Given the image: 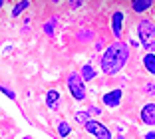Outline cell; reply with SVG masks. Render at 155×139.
Here are the masks:
<instances>
[{
    "mask_svg": "<svg viewBox=\"0 0 155 139\" xmlns=\"http://www.w3.org/2000/svg\"><path fill=\"white\" fill-rule=\"evenodd\" d=\"M90 113H96V115H100L101 109H100V108H96V105H91V108H90Z\"/></svg>",
    "mask_w": 155,
    "mask_h": 139,
    "instance_id": "cell-18",
    "label": "cell"
},
{
    "mask_svg": "<svg viewBox=\"0 0 155 139\" xmlns=\"http://www.w3.org/2000/svg\"><path fill=\"white\" fill-rule=\"evenodd\" d=\"M2 6H4V0H0V10H2Z\"/></svg>",
    "mask_w": 155,
    "mask_h": 139,
    "instance_id": "cell-20",
    "label": "cell"
},
{
    "mask_svg": "<svg viewBox=\"0 0 155 139\" xmlns=\"http://www.w3.org/2000/svg\"><path fill=\"white\" fill-rule=\"evenodd\" d=\"M84 4V0H70V6L72 8H78V6H82Z\"/></svg>",
    "mask_w": 155,
    "mask_h": 139,
    "instance_id": "cell-17",
    "label": "cell"
},
{
    "mask_svg": "<svg viewBox=\"0 0 155 139\" xmlns=\"http://www.w3.org/2000/svg\"><path fill=\"white\" fill-rule=\"evenodd\" d=\"M143 88H145L143 91H145L147 95H155V84H145Z\"/></svg>",
    "mask_w": 155,
    "mask_h": 139,
    "instance_id": "cell-16",
    "label": "cell"
},
{
    "mask_svg": "<svg viewBox=\"0 0 155 139\" xmlns=\"http://www.w3.org/2000/svg\"><path fill=\"white\" fill-rule=\"evenodd\" d=\"M153 6V0H131V10L135 14H143Z\"/></svg>",
    "mask_w": 155,
    "mask_h": 139,
    "instance_id": "cell-8",
    "label": "cell"
},
{
    "mask_svg": "<svg viewBox=\"0 0 155 139\" xmlns=\"http://www.w3.org/2000/svg\"><path fill=\"white\" fill-rule=\"evenodd\" d=\"M68 88H70V94L74 95V99H78V101L86 99L87 91H86V85H84V80L80 78V74L72 72L68 76Z\"/></svg>",
    "mask_w": 155,
    "mask_h": 139,
    "instance_id": "cell-3",
    "label": "cell"
},
{
    "mask_svg": "<svg viewBox=\"0 0 155 139\" xmlns=\"http://www.w3.org/2000/svg\"><path fill=\"white\" fill-rule=\"evenodd\" d=\"M129 58V46L125 42H114L111 46H107L101 56V70L107 76H114L121 70Z\"/></svg>",
    "mask_w": 155,
    "mask_h": 139,
    "instance_id": "cell-1",
    "label": "cell"
},
{
    "mask_svg": "<svg viewBox=\"0 0 155 139\" xmlns=\"http://www.w3.org/2000/svg\"><path fill=\"white\" fill-rule=\"evenodd\" d=\"M121 26H123V12L121 10H115L114 16H111V30H114L115 38L121 36Z\"/></svg>",
    "mask_w": 155,
    "mask_h": 139,
    "instance_id": "cell-7",
    "label": "cell"
},
{
    "mask_svg": "<svg viewBox=\"0 0 155 139\" xmlns=\"http://www.w3.org/2000/svg\"><path fill=\"white\" fill-rule=\"evenodd\" d=\"M104 103L107 105V108H117L119 101H121V90H111L107 91V94H104Z\"/></svg>",
    "mask_w": 155,
    "mask_h": 139,
    "instance_id": "cell-6",
    "label": "cell"
},
{
    "mask_svg": "<svg viewBox=\"0 0 155 139\" xmlns=\"http://www.w3.org/2000/svg\"><path fill=\"white\" fill-rule=\"evenodd\" d=\"M86 129H87V133H91L94 137H97V139H114L111 137V133H110V129L104 125V123H100V121H96V119H90L86 123Z\"/></svg>",
    "mask_w": 155,
    "mask_h": 139,
    "instance_id": "cell-4",
    "label": "cell"
},
{
    "mask_svg": "<svg viewBox=\"0 0 155 139\" xmlns=\"http://www.w3.org/2000/svg\"><path fill=\"white\" fill-rule=\"evenodd\" d=\"M28 6H30V2H28V0H20L18 4L12 8V16H14V18H16V16H20V14H22L24 10L28 8Z\"/></svg>",
    "mask_w": 155,
    "mask_h": 139,
    "instance_id": "cell-12",
    "label": "cell"
},
{
    "mask_svg": "<svg viewBox=\"0 0 155 139\" xmlns=\"http://www.w3.org/2000/svg\"><path fill=\"white\" fill-rule=\"evenodd\" d=\"M139 117H141V121L145 123V125H155V103H145L141 109V113H139Z\"/></svg>",
    "mask_w": 155,
    "mask_h": 139,
    "instance_id": "cell-5",
    "label": "cell"
},
{
    "mask_svg": "<svg viewBox=\"0 0 155 139\" xmlns=\"http://www.w3.org/2000/svg\"><path fill=\"white\" fill-rule=\"evenodd\" d=\"M0 91H2L4 95H8L10 99H16V94H14L12 90H8V88H4V85H0Z\"/></svg>",
    "mask_w": 155,
    "mask_h": 139,
    "instance_id": "cell-15",
    "label": "cell"
},
{
    "mask_svg": "<svg viewBox=\"0 0 155 139\" xmlns=\"http://www.w3.org/2000/svg\"><path fill=\"white\" fill-rule=\"evenodd\" d=\"M145 139H155V131H149V133L145 135Z\"/></svg>",
    "mask_w": 155,
    "mask_h": 139,
    "instance_id": "cell-19",
    "label": "cell"
},
{
    "mask_svg": "<svg viewBox=\"0 0 155 139\" xmlns=\"http://www.w3.org/2000/svg\"><path fill=\"white\" fill-rule=\"evenodd\" d=\"M70 131H72V129H70V125L66 123V121H62V123L58 125V133L62 135V137H68V135H70Z\"/></svg>",
    "mask_w": 155,
    "mask_h": 139,
    "instance_id": "cell-14",
    "label": "cell"
},
{
    "mask_svg": "<svg viewBox=\"0 0 155 139\" xmlns=\"http://www.w3.org/2000/svg\"><path fill=\"white\" fill-rule=\"evenodd\" d=\"M80 78H82L84 81H90V80H94L96 78V72H94V68L90 66V64H86V66L80 70Z\"/></svg>",
    "mask_w": 155,
    "mask_h": 139,
    "instance_id": "cell-10",
    "label": "cell"
},
{
    "mask_svg": "<svg viewBox=\"0 0 155 139\" xmlns=\"http://www.w3.org/2000/svg\"><path fill=\"white\" fill-rule=\"evenodd\" d=\"M76 121H78V123H82V125H86L87 121H90V113H87V111H78L76 113Z\"/></svg>",
    "mask_w": 155,
    "mask_h": 139,
    "instance_id": "cell-13",
    "label": "cell"
},
{
    "mask_svg": "<svg viewBox=\"0 0 155 139\" xmlns=\"http://www.w3.org/2000/svg\"><path fill=\"white\" fill-rule=\"evenodd\" d=\"M54 2H58V0H54Z\"/></svg>",
    "mask_w": 155,
    "mask_h": 139,
    "instance_id": "cell-22",
    "label": "cell"
},
{
    "mask_svg": "<svg viewBox=\"0 0 155 139\" xmlns=\"http://www.w3.org/2000/svg\"><path fill=\"white\" fill-rule=\"evenodd\" d=\"M143 66H145V70L149 74L155 76V54H149V52H147V54L143 56Z\"/></svg>",
    "mask_w": 155,
    "mask_h": 139,
    "instance_id": "cell-9",
    "label": "cell"
},
{
    "mask_svg": "<svg viewBox=\"0 0 155 139\" xmlns=\"http://www.w3.org/2000/svg\"><path fill=\"white\" fill-rule=\"evenodd\" d=\"M117 139H125V137H123V135H119V137H117Z\"/></svg>",
    "mask_w": 155,
    "mask_h": 139,
    "instance_id": "cell-21",
    "label": "cell"
},
{
    "mask_svg": "<svg viewBox=\"0 0 155 139\" xmlns=\"http://www.w3.org/2000/svg\"><path fill=\"white\" fill-rule=\"evenodd\" d=\"M60 101V91L58 90H50L46 95V105L48 108H56V103Z\"/></svg>",
    "mask_w": 155,
    "mask_h": 139,
    "instance_id": "cell-11",
    "label": "cell"
},
{
    "mask_svg": "<svg viewBox=\"0 0 155 139\" xmlns=\"http://www.w3.org/2000/svg\"><path fill=\"white\" fill-rule=\"evenodd\" d=\"M137 34H139V44L149 52L153 54L155 52V26L151 20H141L137 24Z\"/></svg>",
    "mask_w": 155,
    "mask_h": 139,
    "instance_id": "cell-2",
    "label": "cell"
}]
</instances>
